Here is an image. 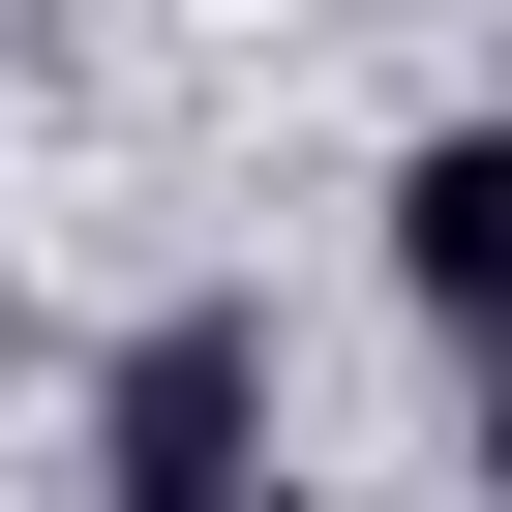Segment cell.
<instances>
[{"mask_svg":"<svg viewBox=\"0 0 512 512\" xmlns=\"http://www.w3.org/2000/svg\"><path fill=\"white\" fill-rule=\"evenodd\" d=\"M91 482L121 512H272V332L241 302H151L121 392H91Z\"/></svg>","mask_w":512,"mask_h":512,"instance_id":"obj_1","label":"cell"},{"mask_svg":"<svg viewBox=\"0 0 512 512\" xmlns=\"http://www.w3.org/2000/svg\"><path fill=\"white\" fill-rule=\"evenodd\" d=\"M392 302H422V332H482V302H512V151H482V121H422V151H392Z\"/></svg>","mask_w":512,"mask_h":512,"instance_id":"obj_2","label":"cell"}]
</instances>
